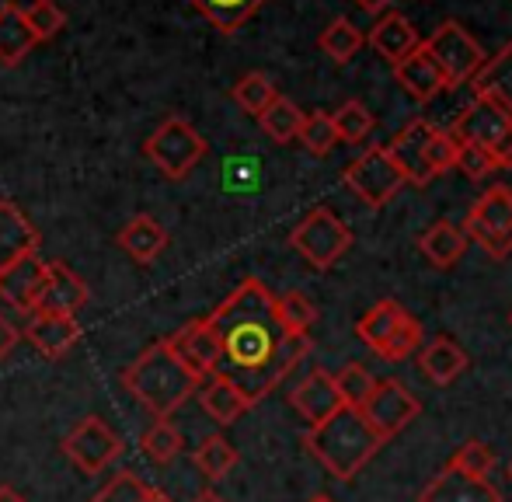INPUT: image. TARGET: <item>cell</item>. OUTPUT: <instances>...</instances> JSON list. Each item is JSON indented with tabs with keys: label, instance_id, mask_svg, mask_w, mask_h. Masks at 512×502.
<instances>
[{
	"label": "cell",
	"instance_id": "bcb514c9",
	"mask_svg": "<svg viewBox=\"0 0 512 502\" xmlns=\"http://www.w3.org/2000/svg\"><path fill=\"white\" fill-rule=\"evenodd\" d=\"M356 4H359V11H366V14H380V11H387L394 0H356Z\"/></svg>",
	"mask_w": 512,
	"mask_h": 502
},
{
	"label": "cell",
	"instance_id": "4dcf8cb0",
	"mask_svg": "<svg viewBox=\"0 0 512 502\" xmlns=\"http://www.w3.org/2000/svg\"><path fill=\"white\" fill-rule=\"evenodd\" d=\"M258 126L269 136L272 143H293L300 136V126H304V109H297V102L279 95L269 109L258 116Z\"/></svg>",
	"mask_w": 512,
	"mask_h": 502
},
{
	"label": "cell",
	"instance_id": "f35d334b",
	"mask_svg": "<svg viewBox=\"0 0 512 502\" xmlns=\"http://www.w3.org/2000/svg\"><path fill=\"white\" fill-rule=\"evenodd\" d=\"M21 11H25L28 28H32V35L39 42L56 39V35L67 28V11H63L56 0H32V4L21 7Z\"/></svg>",
	"mask_w": 512,
	"mask_h": 502
},
{
	"label": "cell",
	"instance_id": "5b68a950",
	"mask_svg": "<svg viewBox=\"0 0 512 502\" xmlns=\"http://www.w3.org/2000/svg\"><path fill=\"white\" fill-rule=\"evenodd\" d=\"M457 143H474L485 154H492V161L499 168H512V116L506 109H499L495 102L474 98L453 126L446 129Z\"/></svg>",
	"mask_w": 512,
	"mask_h": 502
},
{
	"label": "cell",
	"instance_id": "7c38bea8",
	"mask_svg": "<svg viewBox=\"0 0 512 502\" xmlns=\"http://www.w3.org/2000/svg\"><path fill=\"white\" fill-rule=\"evenodd\" d=\"M91 290L67 262H46V276L32 300L28 314H63V318H77L81 307H88Z\"/></svg>",
	"mask_w": 512,
	"mask_h": 502
},
{
	"label": "cell",
	"instance_id": "d6986e66",
	"mask_svg": "<svg viewBox=\"0 0 512 502\" xmlns=\"http://www.w3.org/2000/svg\"><path fill=\"white\" fill-rule=\"evenodd\" d=\"M429 133H432V123H425V119H411V123L401 129L391 143H387V154L394 157V164L401 168L405 182L418 185V189H425V185L432 182L429 168H425V140H429Z\"/></svg>",
	"mask_w": 512,
	"mask_h": 502
},
{
	"label": "cell",
	"instance_id": "681fc988",
	"mask_svg": "<svg viewBox=\"0 0 512 502\" xmlns=\"http://www.w3.org/2000/svg\"><path fill=\"white\" fill-rule=\"evenodd\" d=\"M143 502H171V499L164 496L161 489H147V499H143Z\"/></svg>",
	"mask_w": 512,
	"mask_h": 502
},
{
	"label": "cell",
	"instance_id": "8d00e7d4",
	"mask_svg": "<svg viewBox=\"0 0 512 502\" xmlns=\"http://www.w3.org/2000/svg\"><path fill=\"white\" fill-rule=\"evenodd\" d=\"M140 443H143V454L157 464H171L178 454H182V433H178L171 419H157L154 426L143 433Z\"/></svg>",
	"mask_w": 512,
	"mask_h": 502
},
{
	"label": "cell",
	"instance_id": "f1b7e54d",
	"mask_svg": "<svg viewBox=\"0 0 512 502\" xmlns=\"http://www.w3.org/2000/svg\"><path fill=\"white\" fill-rule=\"evenodd\" d=\"M401 311H405V307H401L398 300H391V297L377 300V304H373L370 311L356 321V335L373 349V353H380V349H384V342H387V335H391L394 325H398Z\"/></svg>",
	"mask_w": 512,
	"mask_h": 502
},
{
	"label": "cell",
	"instance_id": "ac0fdd59",
	"mask_svg": "<svg viewBox=\"0 0 512 502\" xmlns=\"http://www.w3.org/2000/svg\"><path fill=\"white\" fill-rule=\"evenodd\" d=\"M394 81H398L401 91L415 98L418 105L432 102V98H439L443 91H450L446 88L443 70L436 67V60H432L425 46H418L411 56H405L401 63H394Z\"/></svg>",
	"mask_w": 512,
	"mask_h": 502
},
{
	"label": "cell",
	"instance_id": "74e56055",
	"mask_svg": "<svg viewBox=\"0 0 512 502\" xmlns=\"http://www.w3.org/2000/svg\"><path fill=\"white\" fill-rule=\"evenodd\" d=\"M331 123H335L338 143H363L373 129V112L359 98H352L338 112H331Z\"/></svg>",
	"mask_w": 512,
	"mask_h": 502
},
{
	"label": "cell",
	"instance_id": "7dc6e473",
	"mask_svg": "<svg viewBox=\"0 0 512 502\" xmlns=\"http://www.w3.org/2000/svg\"><path fill=\"white\" fill-rule=\"evenodd\" d=\"M0 502H28V499L18 489H11V485H0Z\"/></svg>",
	"mask_w": 512,
	"mask_h": 502
},
{
	"label": "cell",
	"instance_id": "4fadbf2b",
	"mask_svg": "<svg viewBox=\"0 0 512 502\" xmlns=\"http://www.w3.org/2000/svg\"><path fill=\"white\" fill-rule=\"evenodd\" d=\"M168 342L178 360H182L199 380L213 377L216 370H220L223 346H220V332H216L209 318H196V321H189V325H182L175 335H168Z\"/></svg>",
	"mask_w": 512,
	"mask_h": 502
},
{
	"label": "cell",
	"instance_id": "30bf717a",
	"mask_svg": "<svg viewBox=\"0 0 512 502\" xmlns=\"http://www.w3.org/2000/svg\"><path fill=\"white\" fill-rule=\"evenodd\" d=\"M60 450L67 454V461L74 464L77 471H84V475H102L108 464L122 454V440L105 426V419L88 415V419H81L63 436Z\"/></svg>",
	"mask_w": 512,
	"mask_h": 502
},
{
	"label": "cell",
	"instance_id": "cb8c5ba5",
	"mask_svg": "<svg viewBox=\"0 0 512 502\" xmlns=\"http://www.w3.org/2000/svg\"><path fill=\"white\" fill-rule=\"evenodd\" d=\"M471 88H474V98L495 102L499 109H506L512 116V42H506L499 53L488 56V60L481 63Z\"/></svg>",
	"mask_w": 512,
	"mask_h": 502
},
{
	"label": "cell",
	"instance_id": "f5cc1de1",
	"mask_svg": "<svg viewBox=\"0 0 512 502\" xmlns=\"http://www.w3.org/2000/svg\"><path fill=\"white\" fill-rule=\"evenodd\" d=\"M509 325H512V314H509Z\"/></svg>",
	"mask_w": 512,
	"mask_h": 502
},
{
	"label": "cell",
	"instance_id": "83f0119b",
	"mask_svg": "<svg viewBox=\"0 0 512 502\" xmlns=\"http://www.w3.org/2000/svg\"><path fill=\"white\" fill-rule=\"evenodd\" d=\"M199 14L216 28L220 35H234L248 18H255L269 0H189Z\"/></svg>",
	"mask_w": 512,
	"mask_h": 502
},
{
	"label": "cell",
	"instance_id": "7a4b0ae2",
	"mask_svg": "<svg viewBox=\"0 0 512 502\" xmlns=\"http://www.w3.org/2000/svg\"><path fill=\"white\" fill-rule=\"evenodd\" d=\"M199 384L203 380L178 360L168 339L147 346L122 370V387L157 419H171V412H178L199 391Z\"/></svg>",
	"mask_w": 512,
	"mask_h": 502
},
{
	"label": "cell",
	"instance_id": "5bb4252c",
	"mask_svg": "<svg viewBox=\"0 0 512 502\" xmlns=\"http://www.w3.org/2000/svg\"><path fill=\"white\" fill-rule=\"evenodd\" d=\"M21 339H28L46 360H63L70 349L81 342V325L77 318H63V314H28L25 328H18Z\"/></svg>",
	"mask_w": 512,
	"mask_h": 502
},
{
	"label": "cell",
	"instance_id": "d590c367",
	"mask_svg": "<svg viewBox=\"0 0 512 502\" xmlns=\"http://www.w3.org/2000/svg\"><path fill=\"white\" fill-rule=\"evenodd\" d=\"M331 377H335V387H338V394H342V405H349V408H363L366 401H370L373 387H377V377H373L363 363H345V367Z\"/></svg>",
	"mask_w": 512,
	"mask_h": 502
},
{
	"label": "cell",
	"instance_id": "c3c4849f",
	"mask_svg": "<svg viewBox=\"0 0 512 502\" xmlns=\"http://www.w3.org/2000/svg\"><path fill=\"white\" fill-rule=\"evenodd\" d=\"M192 502H227V499H223V496H216V492L209 489V492H199V496L192 499Z\"/></svg>",
	"mask_w": 512,
	"mask_h": 502
},
{
	"label": "cell",
	"instance_id": "44dd1931",
	"mask_svg": "<svg viewBox=\"0 0 512 502\" xmlns=\"http://www.w3.org/2000/svg\"><path fill=\"white\" fill-rule=\"evenodd\" d=\"M42 276H46V262L39 255H28L21 262L7 265V269H0V300L14 311L28 314L42 286Z\"/></svg>",
	"mask_w": 512,
	"mask_h": 502
},
{
	"label": "cell",
	"instance_id": "8fae6325",
	"mask_svg": "<svg viewBox=\"0 0 512 502\" xmlns=\"http://www.w3.org/2000/svg\"><path fill=\"white\" fill-rule=\"evenodd\" d=\"M359 412H363V419L373 426V433L387 443L422 415V401H418L401 380L391 377V380H377L370 401H366Z\"/></svg>",
	"mask_w": 512,
	"mask_h": 502
},
{
	"label": "cell",
	"instance_id": "836d02e7",
	"mask_svg": "<svg viewBox=\"0 0 512 502\" xmlns=\"http://www.w3.org/2000/svg\"><path fill=\"white\" fill-rule=\"evenodd\" d=\"M276 318H279V325H283L286 332L307 335L310 328H314V321H317V307H314V300H310L307 293L290 290V293H283V297H276Z\"/></svg>",
	"mask_w": 512,
	"mask_h": 502
},
{
	"label": "cell",
	"instance_id": "8992f818",
	"mask_svg": "<svg viewBox=\"0 0 512 502\" xmlns=\"http://www.w3.org/2000/svg\"><path fill=\"white\" fill-rule=\"evenodd\" d=\"M290 248L300 251L314 269H335L352 248V231L335 210L314 206L304 220L290 231Z\"/></svg>",
	"mask_w": 512,
	"mask_h": 502
},
{
	"label": "cell",
	"instance_id": "d4e9b609",
	"mask_svg": "<svg viewBox=\"0 0 512 502\" xmlns=\"http://www.w3.org/2000/svg\"><path fill=\"white\" fill-rule=\"evenodd\" d=\"M199 401H203L206 415L216 422V426H230V422H237L251 408V401L237 391L234 380L223 377V374H213L199 384Z\"/></svg>",
	"mask_w": 512,
	"mask_h": 502
},
{
	"label": "cell",
	"instance_id": "603a6c76",
	"mask_svg": "<svg viewBox=\"0 0 512 502\" xmlns=\"http://www.w3.org/2000/svg\"><path fill=\"white\" fill-rule=\"evenodd\" d=\"M115 241H119V248L126 251L136 265H154L157 258L164 255V248H168L171 238H168V231H164L161 220L150 217V213H143V217L129 220Z\"/></svg>",
	"mask_w": 512,
	"mask_h": 502
},
{
	"label": "cell",
	"instance_id": "ab89813d",
	"mask_svg": "<svg viewBox=\"0 0 512 502\" xmlns=\"http://www.w3.org/2000/svg\"><path fill=\"white\" fill-rule=\"evenodd\" d=\"M300 143L314 157H328L338 147V133L331 123V112H304V126H300Z\"/></svg>",
	"mask_w": 512,
	"mask_h": 502
},
{
	"label": "cell",
	"instance_id": "9a60e30c",
	"mask_svg": "<svg viewBox=\"0 0 512 502\" xmlns=\"http://www.w3.org/2000/svg\"><path fill=\"white\" fill-rule=\"evenodd\" d=\"M418 502H502V492L488 478H471L453 464H446L422 489Z\"/></svg>",
	"mask_w": 512,
	"mask_h": 502
},
{
	"label": "cell",
	"instance_id": "f546056e",
	"mask_svg": "<svg viewBox=\"0 0 512 502\" xmlns=\"http://www.w3.org/2000/svg\"><path fill=\"white\" fill-rule=\"evenodd\" d=\"M192 461H196V468L203 471L209 482H223V478L237 468L241 454H237V447L227 440V436H206V440L196 447V454H192Z\"/></svg>",
	"mask_w": 512,
	"mask_h": 502
},
{
	"label": "cell",
	"instance_id": "e575fe53",
	"mask_svg": "<svg viewBox=\"0 0 512 502\" xmlns=\"http://www.w3.org/2000/svg\"><path fill=\"white\" fill-rule=\"evenodd\" d=\"M422 321L415 318V314H408V311H401V318H398V325H394V332L387 335V342H384V349H380V360H387V363H401V360H408L411 353H415L418 346H422Z\"/></svg>",
	"mask_w": 512,
	"mask_h": 502
},
{
	"label": "cell",
	"instance_id": "1f68e13d",
	"mask_svg": "<svg viewBox=\"0 0 512 502\" xmlns=\"http://www.w3.org/2000/svg\"><path fill=\"white\" fill-rule=\"evenodd\" d=\"M363 46H366V35L359 32L349 18H335L321 32V39H317V49H321L331 63H349Z\"/></svg>",
	"mask_w": 512,
	"mask_h": 502
},
{
	"label": "cell",
	"instance_id": "7bdbcfd3",
	"mask_svg": "<svg viewBox=\"0 0 512 502\" xmlns=\"http://www.w3.org/2000/svg\"><path fill=\"white\" fill-rule=\"evenodd\" d=\"M147 489L150 485H143L140 478H136V471H119V475L108 478L102 489L95 492L91 502H143L147 499Z\"/></svg>",
	"mask_w": 512,
	"mask_h": 502
},
{
	"label": "cell",
	"instance_id": "60d3db41",
	"mask_svg": "<svg viewBox=\"0 0 512 502\" xmlns=\"http://www.w3.org/2000/svg\"><path fill=\"white\" fill-rule=\"evenodd\" d=\"M453 161H457V140L446 129L432 126L429 140H425V168H429V175L439 178L446 171H453Z\"/></svg>",
	"mask_w": 512,
	"mask_h": 502
},
{
	"label": "cell",
	"instance_id": "f907efd6",
	"mask_svg": "<svg viewBox=\"0 0 512 502\" xmlns=\"http://www.w3.org/2000/svg\"><path fill=\"white\" fill-rule=\"evenodd\" d=\"M310 502H331L328 496H314V499H310Z\"/></svg>",
	"mask_w": 512,
	"mask_h": 502
},
{
	"label": "cell",
	"instance_id": "4316f807",
	"mask_svg": "<svg viewBox=\"0 0 512 502\" xmlns=\"http://www.w3.org/2000/svg\"><path fill=\"white\" fill-rule=\"evenodd\" d=\"M418 367L432 384H453L467 370V353L450 339V335H436L429 346L418 353Z\"/></svg>",
	"mask_w": 512,
	"mask_h": 502
},
{
	"label": "cell",
	"instance_id": "b9f144b4",
	"mask_svg": "<svg viewBox=\"0 0 512 502\" xmlns=\"http://www.w3.org/2000/svg\"><path fill=\"white\" fill-rule=\"evenodd\" d=\"M450 464L471 478H488L495 468V454H492V447H485L481 440H467L464 447H457V454H453Z\"/></svg>",
	"mask_w": 512,
	"mask_h": 502
},
{
	"label": "cell",
	"instance_id": "277c9868",
	"mask_svg": "<svg viewBox=\"0 0 512 502\" xmlns=\"http://www.w3.org/2000/svg\"><path fill=\"white\" fill-rule=\"evenodd\" d=\"M206 154H209L206 136L182 116H168L147 140H143V157H147L164 178H171V182H185V178L199 168V161H203Z\"/></svg>",
	"mask_w": 512,
	"mask_h": 502
},
{
	"label": "cell",
	"instance_id": "e0dca14e",
	"mask_svg": "<svg viewBox=\"0 0 512 502\" xmlns=\"http://www.w3.org/2000/svg\"><path fill=\"white\" fill-rule=\"evenodd\" d=\"M39 241V227L21 213V206L0 199V269L28 255H39Z\"/></svg>",
	"mask_w": 512,
	"mask_h": 502
},
{
	"label": "cell",
	"instance_id": "f6af8a7d",
	"mask_svg": "<svg viewBox=\"0 0 512 502\" xmlns=\"http://www.w3.org/2000/svg\"><path fill=\"white\" fill-rule=\"evenodd\" d=\"M18 342H21V332L4 318V314H0V363L14 353V346H18Z\"/></svg>",
	"mask_w": 512,
	"mask_h": 502
},
{
	"label": "cell",
	"instance_id": "ee69618b",
	"mask_svg": "<svg viewBox=\"0 0 512 502\" xmlns=\"http://www.w3.org/2000/svg\"><path fill=\"white\" fill-rule=\"evenodd\" d=\"M453 168L464 178H471V182H485L492 171H499V164L492 161V154H485V150L474 147V143H457V161H453Z\"/></svg>",
	"mask_w": 512,
	"mask_h": 502
},
{
	"label": "cell",
	"instance_id": "6da1fadb",
	"mask_svg": "<svg viewBox=\"0 0 512 502\" xmlns=\"http://www.w3.org/2000/svg\"><path fill=\"white\" fill-rule=\"evenodd\" d=\"M223 360L216 374L230 377L237 391L258 405L310 356V335H293L276 318V293L262 279H244L213 314Z\"/></svg>",
	"mask_w": 512,
	"mask_h": 502
},
{
	"label": "cell",
	"instance_id": "9c48e42d",
	"mask_svg": "<svg viewBox=\"0 0 512 502\" xmlns=\"http://www.w3.org/2000/svg\"><path fill=\"white\" fill-rule=\"evenodd\" d=\"M342 178L352 189V196H359L366 206H373V210L387 206L408 185L405 175H401V168L394 164V157L387 154V147L363 150L356 161L345 164Z\"/></svg>",
	"mask_w": 512,
	"mask_h": 502
},
{
	"label": "cell",
	"instance_id": "7402d4cb",
	"mask_svg": "<svg viewBox=\"0 0 512 502\" xmlns=\"http://www.w3.org/2000/svg\"><path fill=\"white\" fill-rule=\"evenodd\" d=\"M35 46H39V39H35L32 28H28L21 4L4 0V4H0V67L4 70L21 67V63L32 56Z\"/></svg>",
	"mask_w": 512,
	"mask_h": 502
},
{
	"label": "cell",
	"instance_id": "ffe728a7",
	"mask_svg": "<svg viewBox=\"0 0 512 502\" xmlns=\"http://www.w3.org/2000/svg\"><path fill=\"white\" fill-rule=\"evenodd\" d=\"M366 42L373 46V53L384 56V60L394 67V63H401L405 56H411L418 46H422V35H418V28L411 25L405 14L387 11L384 18H377V25L370 28Z\"/></svg>",
	"mask_w": 512,
	"mask_h": 502
},
{
	"label": "cell",
	"instance_id": "52a82bcc",
	"mask_svg": "<svg viewBox=\"0 0 512 502\" xmlns=\"http://www.w3.org/2000/svg\"><path fill=\"white\" fill-rule=\"evenodd\" d=\"M467 241H478L488 258L506 262L512 255V189L509 185H492L485 189L464 220Z\"/></svg>",
	"mask_w": 512,
	"mask_h": 502
},
{
	"label": "cell",
	"instance_id": "3957f363",
	"mask_svg": "<svg viewBox=\"0 0 512 502\" xmlns=\"http://www.w3.org/2000/svg\"><path fill=\"white\" fill-rule=\"evenodd\" d=\"M304 443L310 454L317 457V464L328 475H335L338 482H352L377 457V450L384 447V440L373 433V426L363 419V412L349 405L338 408L331 419L310 426Z\"/></svg>",
	"mask_w": 512,
	"mask_h": 502
},
{
	"label": "cell",
	"instance_id": "484cf974",
	"mask_svg": "<svg viewBox=\"0 0 512 502\" xmlns=\"http://www.w3.org/2000/svg\"><path fill=\"white\" fill-rule=\"evenodd\" d=\"M418 251H422L425 262L436 265V269H453L467 251V234L460 231L457 224H450V220H436L429 231H422Z\"/></svg>",
	"mask_w": 512,
	"mask_h": 502
},
{
	"label": "cell",
	"instance_id": "d6a6232c",
	"mask_svg": "<svg viewBox=\"0 0 512 502\" xmlns=\"http://www.w3.org/2000/svg\"><path fill=\"white\" fill-rule=\"evenodd\" d=\"M230 98H234L237 105H241L248 116H262L265 109H269L272 102L279 98L276 84L269 81L265 74H258V70H251V74H244L241 81L234 84V91H230Z\"/></svg>",
	"mask_w": 512,
	"mask_h": 502
},
{
	"label": "cell",
	"instance_id": "2e32d148",
	"mask_svg": "<svg viewBox=\"0 0 512 502\" xmlns=\"http://www.w3.org/2000/svg\"><path fill=\"white\" fill-rule=\"evenodd\" d=\"M290 405L297 408L300 419L317 426V422L331 419V415L342 408V394H338L335 377H331L328 370H310V374L290 391Z\"/></svg>",
	"mask_w": 512,
	"mask_h": 502
},
{
	"label": "cell",
	"instance_id": "ba28073f",
	"mask_svg": "<svg viewBox=\"0 0 512 502\" xmlns=\"http://www.w3.org/2000/svg\"><path fill=\"white\" fill-rule=\"evenodd\" d=\"M422 46L429 49V56L436 60V67L443 70L446 88H450V91L471 84L474 74L481 70V63L488 60L485 49H481V42L453 18L443 21V25H439L436 32L422 42Z\"/></svg>",
	"mask_w": 512,
	"mask_h": 502
},
{
	"label": "cell",
	"instance_id": "816d5d0a",
	"mask_svg": "<svg viewBox=\"0 0 512 502\" xmlns=\"http://www.w3.org/2000/svg\"><path fill=\"white\" fill-rule=\"evenodd\" d=\"M509 482H512V461H509Z\"/></svg>",
	"mask_w": 512,
	"mask_h": 502
}]
</instances>
